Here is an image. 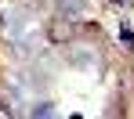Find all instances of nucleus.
I'll return each instance as SVG.
<instances>
[{"label": "nucleus", "mask_w": 134, "mask_h": 119, "mask_svg": "<svg viewBox=\"0 0 134 119\" xmlns=\"http://www.w3.org/2000/svg\"><path fill=\"white\" fill-rule=\"evenodd\" d=\"M83 7H87L83 0H62V15H80Z\"/></svg>", "instance_id": "1"}, {"label": "nucleus", "mask_w": 134, "mask_h": 119, "mask_svg": "<svg viewBox=\"0 0 134 119\" xmlns=\"http://www.w3.org/2000/svg\"><path fill=\"white\" fill-rule=\"evenodd\" d=\"M120 40H123L127 51H134V33H131V25H120Z\"/></svg>", "instance_id": "2"}, {"label": "nucleus", "mask_w": 134, "mask_h": 119, "mask_svg": "<svg viewBox=\"0 0 134 119\" xmlns=\"http://www.w3.org/2000/svg\"><path fill=\"white\" fill-rule=\"evenodd\" d=\"M51 112H54V108H51L47 101H40V105H33V116H51Z\"/></svg>", "instance_id": "3"}]
</instances>
